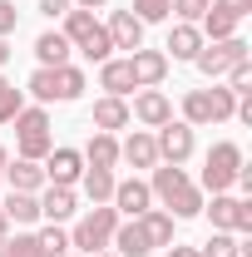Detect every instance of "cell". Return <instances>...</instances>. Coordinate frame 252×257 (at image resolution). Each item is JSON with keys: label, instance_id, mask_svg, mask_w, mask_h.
<instances>
[{"label": "cell", "instance_id": "37", "mask_svg": "<svg viewBox=\"0 0 252 257\" xmlns=\"http://www.w3.org/2000/svg\"><path fill=\"white\" fill-rule=\"evenodd\" d=\"M227 89H232V94H252V64L247 60L227 69Z\"/></svg>", "mask_w": 252, "mask_h": 257}, {"label": "cell", "instance_id": "44", "mask_svg": "<svg viewBox=\"0 0 252 257\" xmlns=\"http://www.w3.org/2000/svg\"><path fill=\"white\" fill-rule=\"evenodd\" d=\"M79 10H99V5H109V0H74Z\"/></svg>", "mask_w": 252, "mask_h": 257}, {"label": "cell", "instance_id": "45", "mask_svg": "<svg viewBox=\"0 0 252 257\" xmlns=\"http://www.w3.org/2000/svg\"><path fill=\"white\" fill-rule=\"evenodd\" d=\"M5 60H10V45H5V40H0V69H5Z\"/></svg>", "mask_w": 252, "mask_h": 257}, {"label": "cell", "instance_id": "9", "mask_svg": "<svg viewBox=\"0 0 252 257\" xmlns=\"http://www.w3.org/2000/svg\"><path fill=\"white\" fill-rule=\"evenodd\" d=\"M104 30H109V45H114V50H129V55L144 50V20H139L134 10H114Z\"/></svg>", "mask_w": 252, "mask_h": 257}, {"label": "cell", "instance_id": "16", "mask_svg": "<svg viewBox=\"0 0 252 257\" xmlns=\"http://www.w3.org/2000/svg\"><path fill=\"white\" fill-rule=\"evenodd\" d=\"M109 242L119 247V257H149V252H154V247H149V237H144V227H139V218H129V223H119Z\"/></svg>", "mask_w": 252, "mask_h": 257}, {"label": "cell", "instance_id": "3", "mask_svg": "<svg viewBox=\"0 0 252 257\" xmlns=\"http://www.w3.org/2000/svg\"><path fill=\"white\" fill-rule=\"evenodd\" d=\"M15 139H20V159H35L45 163V154L55 149V134H50V114L45 109H20L15 119Z\"/></svg>", "mask_w": 252, "mask_h": 257}, {"label": "cell", "instance_id": "23", "mask_svg": "<svg viewBox=\"0 0 252 257\" xmlns=\"http://www.w3.org/2000/svg\"><path fill=\"white\" fill-rule=\"evenodd\" d=\"M79 183H84V193H89V203H109L119 178H114V168H84Z\"/></svg>", "mask_w": 252, "mask_h": 257}, {"label": "cell", "instance_id": "25", "mask_svg": "<svg viewBox=\"0 0 252 257\" xmlns=\"http://www.w3.org/2000/svg\"><path fill=\"white\" fill-rule=\"evenodd\" d=\"M84 94V69H74V64H55V99L69 104V99Z\"/></svg>", "mask_w": 252, "mask_h": 257}, {"label": "cell", "instance_id": "41", "mask_svg": "<svg viewBox=\"0 0 252 257\" xmlns=\"http://www.w3.org/2000/svg\"><path fill=\"white\" fill-rule=\"evenodd\" d=\"M232 232H252V203L237 198V218H232Z\"/></svg>", "mask_w": 252, "mask_h": 257}, {"label": "cell", "instance_id": "30", "mask_svg": "<svg viewBox=\"0 0 252 257\" xmlns=\"http://www.w3.org/2000/svg\"><path fill=\"white\" fill-rule=\"evenodd\" d=\"M227 35H237V20L208 5V10H203V40H227Z\"/></svg>", "mask_w": 252, "mask_h": 257}, {"label": "cell", "instance_id": "50", "mask_svg": "<svg viewBox=\"0 0 252 257\" xmlns=\"http://www.w3.org/2000/svg\"><path fill=\"white\" fill-rule=\"evenodd\" d=\"M0 183H5V173H0Z\"/></svg>", "mask_w": 252, "mask_h": 257}, {"label": "cell", "instance_id": "28", "mask_svg": "<svg viewBox=\"0 0 252 257\" xmlns=\"http://www.w3.org/2000/svg\"><path fill=\"white\" fill-rule=\"evenodd\" d=\"M218 232H232V218H237V198H227V193H213V208H203Z\"/></svg>", "mask_w": 252, "mask_h": 257}, {"label": "cell", "instance_id": "22", "mask_svg": "<svg viewBox=\"0 0 252 257\" xmlns=\"http://www.w3.org/2000/svg\"><path fill=\"white\" fill-rule=\"evenodd\" d=\"M139 227H144L149 247H168V242H173V213H158V208H149V213L139 218Z\"/></svg>", "mask_w": 252, "mask_h": 257}, {"label": "cell", "instance_id": "48", "mask_svg": "<svg viewBox=\"0 0 252 257\" xmlns=\"http://www.w3.org/2000/svg\"><path fill=\"white\" fill-rule=\"evenodd\" d=\"M94 257H109V252H94Z\"/></svg>", "mask_w": 252, "mask_h": 257}, {"label": "cell", "instance_id": "46", "mask_svg": "<svg viewBox=\"0 0 252 257\" xmlns=\"http://www.w3.org/2000/svg\"><path fill=\"white\" fill-rule=\"evenodd\" d=\"M5 227H10V218H5V208H0V237H10V232H5Z\"/></svg>", "mask_w": 252, "mask_h": 257}, {"label": "cell", "instance_id": "43", "mask_svg": "<svg viewBox=\"0 0 252 257\" xmlns=\"http://www.w3.org/2000/svg\"><path fill=\"white\" fill-rule=\"evenodd\" d=\"M168 257H198V247H178V242H168Z\"/></svg>", "mask_w": 252, "mask_h": 257}, {"label": "cell", "instance_id": "18", "mask_svg": "<svg viewBox=\"0 0 252 257\" xmlns=\"http://www.w3.org/2000/svg\"><path fill=\"white\" fill-rule=\"evenodd\" d=\"M99 84H104L114 99H124V94H134V89H139V84H134V69H129V60H104V69H99Z\"/></svg>", "mask_w": 252, "mask_h": 257}, {"label": "cell", "instance_id": "51", "mask_svg": "<svg viewBox=\"0 0 252 257\" xmlns=\"http://www.w3.org/2000/svg\"><path fill=\"white\" fill-rule=\"evenodd\" d=\"M64 257H69V252H64Z\"/></svg>", "mask_w": 252, "mask_h": 257}, {"label": "cell", "instance_id": "26", "mask_svg": "<svg viewBox=\"0 0 252 257\" xmlns=\"http://www.w3.org/2000/svg\"><path fill=\"white\" fill-rule=\"evenodd\" d=\"M183 124H188V128L213 124V109H208V89H188V99H183Z\"/></svg>", "mask_w": 252, "mask_h": 257}, {"label": "cell", "instance_id": "10", "mask_svg": "<svg viewBox=\"0 0 252 257\" xmlns=\"http://www.w3.org/2000/svg\"><path fill=\"white\" fill-rule=\"evenodd\" d=\"M35 198H40V218H50V223H64V218H74V208H79L74 188H60V183H45Z\"/></svg>", "mask_w": 252, "mask_h": 257}, {"label": "cell", "instance_id": "33", "mask_svg": "<svg viewBox=\"0 0 252 257\" xmlns=\"http://www.w3.org/2000/svg\"><path fill=\"white\" fill-rule=\"evenodd\" d=\"M208 109H213V124H222V119H232V109H237V94L232 89H208Z\"/></svg>", "mask_w": 252, "mask_h": 257}, {"label": "cell", "instance_id": "19", "mask_svg": "<svg viewBox=\"0 0 252 257\" xmlns=\"http://www.w3.org/2000/svg\"><path fill=\"white\" fill-rule=\"evenodd\" d=\"M114 163H119V139L94 128V139L84 144V168H114Z\"/></svg>", "mask_w": 252, "mask_h": 257}, {"label": "cell", "instance_id": "36", "mask_svg": "<svg viewBox=\"0 0 252 257\" xmlns=\"http://www.w3.org/2000/svg\"><path fill=\"white\" fill-rule=\"evenodd\" d=\"M134 15H139L144 25H154V20H168V0H134Z\"/></svg>", "mask_w": 252, "mask_h": 257}, {"label": "cell", "instance_id": "17", "mask_svg": "<svg viewBox=\"0 0 252 257\" xmlns=\"http://www.w3.org/2000/svg\"><path fill=\"white\" fill-rule=\"evenodd\" d=\"M134 119H129V104L124 99H114V94H104L94 104V128L99 134H114V128H129Z\"/></svg>", "mask_w": 252, "mask_h": 257}, {"label": "cell", "instance_id": "6", "mask_svg": "<svg viewBox=\"0 0 252 257\" xmlns=\"http://www.w3.org/2000/svg\"><path fill=\"white\" fill-rule=\"evenodd\" d=\"M154 149H158V159H163V163H178V168H183V163L193 159V128L188 124H173V119L158 124Z\"/></svg>", "mask_w": 252, "mask_h": 257}, {"label": "cell", "instance_id": "29", "mask_svg": "<svg viewBox=\"0 0 252 257\" xmlns=\"http://www.w3.org/2000/svg\"><path fill=\"white\" fill-rule=\"evenodd\" d=\"M35 242H40V252H45V257H64V252H69V232H64L60 223L40 227V232H35Z\"/></svg>", "mask_w": 252, "mask_h": 257}, {"label": "cell", "instance_id": "32", "mask_svg": "<svg viewBox=\"0 0 252 257\" xmlns=\"http://www.w3.org/2000/svg\"><path fill=\"white\" fill-rule=\"evenodd\" d=\"M0 257H45L35 232H15V237H0Z\"/></svg>", "mask_w": 252, "mask_h": 257}, {"label": "cell", "instance_id": "31", "mask_svg": "<svg viewBox=\"0 0 252 257\" xmlns=\"http://www.w3.org/2000/svg\"><path fill=\"white\" fill-rule=\"evenodd\" d=\"M198 257H242V242H237L232 232H213V237L198 247Z\"/></svg>", "mask_w": 252, "mask_h": 257}, {"label": "cell", "instance_id": "38", "mask_svg": "<svg viewBox=\"0 0 252 257\" xmlns=\"http://www.w3.org/2000/svg\"><path fill=\"white\" fill-rule=\"evenodd\" d=\"M208 5H213V0H168V10H173V15H183V20H203V10H208Z\"/></svg>", "mask_w": 252, "mask_h": 257}, {"label": "cell", "instance_id": "15", "mask_svg": "<svg viewBox=\"0 0 252 257\" xmlns=\"http://www.w3.org/2000/svg\"><path fill=\"white\" fill-rule=\"evenodd\" d=\"M69 40H64V30H45L40 40H35V60L45 64V69H55V64H69Z\"/></svg>", "mask_w": 252, "mask_h": 257}, {"label": "cell", "instance_id": "8", "mask_svg": "<svg viewBox=\"0 0 252 257\" xmlns=\"http://www.w3.org/2000/svg\"><path fill=\"white\" fill-rule=\"evenodd\" d=\"M79 173H84V154H79V149H50V154H45V183L74 188Z\"/></svg>", "mask_w": 252, "mask_h": 257}, {"label": "cell", "instance_id": "39", "mask_svg": "<svg viewBox=\"0 0 252 257\" xmlns=\"http://www.w3.org/2000/svg\"><path fill=\"white\" fill-rule=\"evenodd\" d=\"M213 10L232 15V20H242V15H252V0H213Z\"/></svg>", "mask_w": 252, "mask_h": 257}, {"label": "cell", "instance_id": "21", "mask_svg": "<svg viewBox=\"0 0 252 257\" xmlns=\"http://www.w3.org/2000/svg\"><path fill=\"white\" fill-rule=\"evenodd\" d=\"M183 188H188V173H183L178 163H163V168H154V183H149V193H154V198H163V203H168L173 193H183Z\"/></svg>", "mask_w": 252, "mask_h": 257}, {"label": "cell", "instance_id": "12", "mask_svg": "<svg viewBox=\"0 0 252 257\" xmlns=\"http://www.w3.org/2000/svg\"><path fill=\"white\" fill-rule=\"evenodd\" d=\"M129 119H139V124H149V128H158V124H168L173 119V104L158 94V89H144V94L134 99V109H129Z\"/></svg>", "mask_w": 252, "mask_h": 257}, {"label": "cell", "instance_id": "1", "mask_svg": "<svg viewBox=\"0 0 252 257\" xmlns=\"http://www.w3.org/2000/svg\"><path fill=\"white\" fill-rule=\"evenodd\" d=\"M64 40H69L74 50H84L89 60H99V64L114 55V45H109V30L94 20V10H79V5H74V10H64Z\"/></svg>", "mask_w": 252, "mask_h": 257}, {"label": "cell", "instance_id": "20", "mask_svg": "<svg viewBox=\"0 0 252 257\" xmlns=\"http://www.w3.org/2000/svg\"><path fill=\"white\" fill-rule=\"evenodd\" d=\"M163 50H173V60H193V55L203 50V30L183 20V25H173V30H168V45H163Z\"/></svg>", "mask_w": 252, "mask_h": 257}, {"label": "cell", "instance_id": "14", "mask_svg": "<svg viewBox=\"0 0 252 257\" xmlns=\"http://www.w3.org/2000/svg\"><path fill=\"white\" fill-rule=\"evenodd\" d=\"M119 159H124V163H134V168H154V163H158L154 134H139V128H134L124 144H119Z\"/></svg>", "mask_w": 252, "mask_h": 257}, {"label": "cell", "instance_id": "24", "mask_svg": "<svg viewBox=\"0 0 252 257\" xmlns=\"http://www.w3.org/2000/svg\"><path fill=\"white\" fill-rule=\"evenodd\" d=\"M0 208H5L10 223H40V198H35V193H15L10 188V198H5Z\"/></svg>", "mask_w": 252, "mask_h": 257}, {"label": "cell", "instance_id": "35", "mask_svg": "<svg viewBox=\"0 0 252 257\" xmlns=\"http://www.w3.org/2000/svg\"><path fill=\"white\" fill-rule=\"evenodd\" d=\"M20 109H25V94H20L15 84H0V124H10Z\"/></svg>", "mask_w": 252, "mask_h": 257}, {"label": "cell", "instance_id": "40", "mask_svg": "<svg viewBox=\"0 0 252 257\" xmlns=\"http://www.w3.org/2000/svg\"><path fill=\"white\" fill-rule=\"evenodd\" d=\"M15 20H20V10H15L10 0H0V40H5V35L15 30Z\"/></svg>", "mask_w": 252, "mask_h": 257}, {"label": "cell", "instance_id": "34", "mask_svg": "<svg viewBox=\"0 0 252 257\" xmlns=\"http://www.w3.org/2000/svg\"><path fill=\"white\" fill-rule=\"evenodd\" d=\"M25 89H30L40 104H55V69H45V64H40V69L30 74V84H25Z\"/></svg>", "mask_w": 252, "mask_h": 257}, {"label": "cell", "instance_id": "49", "mask_svg": "<svg viewBox=\"0 0 252 257\" xmlns=\"http://www.w3.org/2000/svg\"><path fill=\"white\" fill-rule=\"evenodd\" d=\"M0 84H10V79H0Z\"/></svg>", "mask_w": 252, "mask_h": 257}, {"label": "cell", "instance_id": "47", "mask_svg": "<svg viewBox=\"0 0 252 257\" xmlns=\"http://www.w3.org/2000/svg\"><path fill=\"white\" fill-rule=\"evenodd\" d=\"M5 163H10V154H5V144H0V168H5Z\"/></svg>", "mask_w": 252, "mask_h": 257}, {"label": "cell", "instance_id": "4", "mask_svg": "<svg viewBox=\"0 0 252 257\" xmlns=\"http://www.w3.org/2000/svg\"><path fill=\"white\" fill-rule=\"evenodd\" d=\"M247 50H252V45L242 40V35H227V40H203V50L193 55V64H198L208 79H218V74H227L232 64L247 60Z\"/></svg>", "mask_w": 252, "mask_h": 257}, {"label": "cell", "instance_id": "42", "mask_svg": "<svg viewBox=\"0 0 252 257\" xmlns=\"http://www.w3.org/2000/svg\"><path fill=\"white\" fill-rule=\"evenodd\" d=\"M40 10L55 20V15H64V10H74V0H40Z\"/></svg>", "mask_w": 252, "mask_h": 257}, {"label": "cell", "instance_id": "7", "mask_svg": "<svg viewBox=\"0 0 252 257\" xmlns=\"http://www.w3.org/2000/svg\"><path fill=\"white\" fill-rule=\"evenodd\" d=\"M114 213L119 218H144L149 208H154V193H149V183L144 178H124V183H114Z\"/></svg>", "mask_w": 252, "mask_h": 257}, {"label": "cell", "instance_id": "11", "mask_svg": "<svg viewBox=\"0 0 252 257\" xmlns=\"http://www.w3.org/2000/svg\"><path fill=\"white\" fill-rule=\"evenodd\" d=\"M129 69H134V84L139 89H154L158 79L168 74V55L163 50H134L129 55Z\"/></svg>", "mask_w": 252, "mask_h": 257}, {"label": "cell", "instance_id": "27", "mask_svg": "<svg viewBox=\"0 0 252 257\" xmlns=\"http://www.w3.org/2000/svg\"><path fill=\"white\" fill-rule=\"evenodd\" d=\"M168 213H173V218H198V213H203V188H183V193H173V198H168Z\"/></svg>", "mask_w": 252, "mask_h": 257}, {"label": "cell", "instance_id": "5", "mask_svg": "<svg viewBox=\"0 0 252 257\" xmlns=\"http://www.w3.org/2000/svg\"><path fill=\"white\" fill-rule=\"evenodd\" d=\"M242 168V149L237 144H213L208 149V163H203V188L208 193H222Z\"/></svg>", "mask_w": 252, "mask_h": 257}, {"label": "cell", "instance_id": "2", "mask_svg": "<svg viewBox=\"0 0 252 257\" xmlns=\"http://www.w3.org/2000/svg\"><path fill=\"white\" fill-rule=\"evenodd\" d=\"M124 223L114 208H104V203H94L79 223H74V232H69V247H79V252H89L94 257L99 247H109V237H114V227Z\"/></svg>", "mask_w": 252, "mask_h": 257}, {"label": "cell", "instance_id": "13", "mask_svg": "<svg viewBox=\"0 0 252 257\" xmlns=\"http://www.w3.org/2000/svg\"><path fill=\"white\" fill-rule=\"evenodd\" d=\"M0 173H5V183H10L15 193H40L45 188V168H40L35 159H15V163H5Z\"/></svg>", "mask_w": 252, "mask_h": 257}]
</instances>
